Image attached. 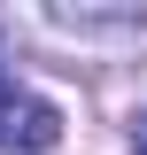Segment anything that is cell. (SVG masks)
<instances>
[{
	"instance_id": "cell-2",
	"label": "cell",
	"mask_w": 147,
	"mask_h": 155,
	"mask_svg": "<svg viewBox=\"0 0 147 155\" xmlns=\"http://www.w3.org/2000/svg\"><path fill=\"white\" fill-rule=\"evenodd\" d=\"M54 31H147V8H47Z\"/></svg>"
},
{
	"instance_id": "cell-1",
	"label": "cell",
	"mask_w": 147,
	"mask_h": 155,
	"mask_svg": "<svg viewBox=\"0 0 147 155\" xmlns=\"http://www.w3.org/2000/svg\"><path fill=\"white\" fill-rule=\"evenodd\" d=\"M54 140H62V109H54V101L0 85V147H8V155H47Z\"/></svg>"
},
{
	"instance_id": "cell-3",
	"label": "cell",
	"mask_w": 147,
	"mask_h": 155,
	"mask_svg": "<svg viewBox=\"0 0 147 155\" xmlns=\"http://www.w3.org/2000/svg\"><path fill=\"white\" fill-rule=\"evenodd\" d=\"M132 155H147V109L132 116Z\"/></svg>"
}]
</instances>
